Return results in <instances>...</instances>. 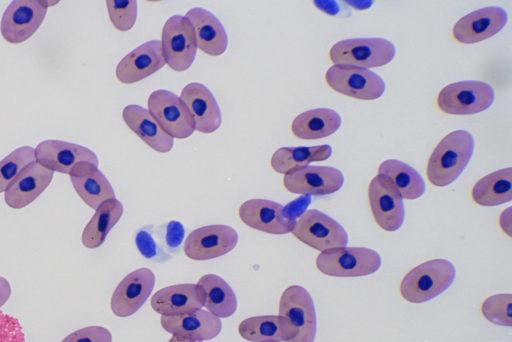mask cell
Returning a JSON list of instances; mask_svg holds the SVG:
<instances>
[{"label": "cell", "mask_w": 512, "mask_h": 342, "mask_svg": "<svg viewBox=\"0 0 512 342\" xmlns=\"http://www.w3.org/2000/svg\"><path fill=\"white\" fill-rule=\"evenodd\" d=\"M474 151V138L466 130L447 134L435 147L427 164L426 175L431 184L445 187L465 170Z\"/></svg>", "instance_id": "1"}, {"label": "cell", "mask_w": 512, "mask_h": 342, "mask_svg": "<svg viewBox=\"0 0 512 342\" xmlns=\"http://www.w3.org/2000/svg\"><path fill=\"white\" fill-rule=\"evenodd\" d=\"M456 268L448 259L425 261L411 269L400 283V294L410 303H424L445 292L455 281Z\"/></svg>", "instance_id": "2"}, {"label": "cell", "mask_w": 512, "mask_h": 342, "mask_svg": "<svg viewBox=\"0 0 512 342\" xmlns=\"http://www.w3.org/2000/svg\"><path fill=\"white\" fill-rule=\"evenodd\" d=\"M382 265L380 254L368 247H338L321 252L317 269L331 277H363L376 273Z\"/></svg>", "instance_id": "3"}, {"label": "cell", "mask_w": 512, "mask_h": 342, "mask_svg": "<svg viewBox=\"0 0 512 342\" xmlns=\"http://www.w3.org/2000/svg\"><path fill=\"white\" fill-rule=\"evenodd\" d=\"M396 54L394 44L381 37L350 38L336 42L329 51L334 65L373 68L387 65Z\"/></svg>", "instance_id": "4"}, {"label": "cell", "mask_w": 512, "mask_h": 342, "mask_svg": "<svg viewBox=\"0 0 512 342\" xmlns=\"http://www.w3.org/2000/svg\"><path fill=\"white\" fill-rule=\"evenodd\" d=\"M291 233L302 243L321 252L348 244L344 227L318 209H309L299 215Z\"/></svg>", "instance_id": "5"}, {"label": "cell", "mask_w": 512, "mask_h": 342, "mask_svg": "<svg viewBox=\"0 0 512 342\" xmlns=\"http://www.w3.org/2000/svg\"><path fill=\"white\" fill-rule=\"evenodd\" d=\"M161 48L166 64L174 71L183 72L193 64L197 43L191 22L183 15H172L164 23Z\"/></svg>", "instance_id": "6"}, {"label": "cell", "mask_w": 512, "mask_h": 342, "mask_svg": "<svg viewBox=\"0 0 512 342\" xmlns=\"http://www.w3.org/2000/svg\"><path fill=\"white\" fill-rule=\"evenodd\" d=\"M495 91L482 81H459L446 85L438 94L441 111L452 115H471L488 109L494 102Z\"/></svg>", "instance_id": "7"}, {"label": "cell", "mask_w": 512, "mask_h": 342, "mask_svg": "<svg viewBox=\"0 0 512 342\" xmlns=\"http://www.w3.org/2000/svg\"><path fill=\"white\" fill-rule=\"evenodd\" d=\"M326 83L334 91L361 100H376L385 92L384 80L366 68L333 65L325 73Z\"/></svg>", "instance_id": "8"}, {"label": "cell", "mask_w": 512, "mask_h": 342, "mask_svg": "<svg viewBox=\"0 0 512 342\" xmlns=\"http://www.w3.org/2000/svg\"><path fill=\"white\" fill-rule=\"evenodd\" d=\"M279 315L284 317L296 335L291 342H314L317 316L314 301L308 290L299 285L287 287L279 301Z\"/></svg>", "instance_id": "9"}, {"label": "cell", "mask_w": 512, "mask_h": 342, "mask_svg": "<svg viewBox=\"0 0 512 342\" xmlns=\"http://www.w3.org/2000/svg\"><path fill=\"white\" fill-rule=\"evenodd\" d=\"M49 2L40 0H13L6 7L0 22L5 41L19 44L28 40L44 21Z\"/></svg>", "instance_id": "10"}, {"label": "cell", "mask_w": 512, "mask_h": 342, "mask_svg": "<svg viewBox=\"0 0 512 342\" xmlns=\"http://www.w3.org/2000/svg\"><path fill=\"white\" fill-rule=\"evenodd\" d=\"M148 111L159 126L172 138L185 139L194 133L190 112L179 96L165 89L151 92Z\"/></svg>", "instance_id": "11"}, {"label": "cell", "mask_w": 512, "mask_h": 342, "mask_svg": "<svg viewBox=\"0 0 512 342\" xmlns=\"http://www.w3.org/2000/svg\"><path fill=\"white\" fill-rule=\"evenodd\" d=\"M238 243L237 231L228 225H207L193 230L184 242L185 255L196 261H206L232 251Z\"/></svg>", "instance_id": "12"}, {"label": "cell", "mask_w": 512, "mask_h": 342, "mask_svg": "<svg viewBox=\"0 0 512 342\" xmlns=\"http://www.w3.org/2000/svg\"><path fill=\"white\" fill-rule=\"evenodd\" d=\"M283 184L294 194L329 195L343 186L344 175L335 167L307 165L285 174Z\"/></svg>", "instance_id": "13"}, {"label": "cell", "mask_w": 512, "mask_h": 342, "mask_svg": "<svg viewBox=\"0 0 512 342\" xmlns=\"http://www.w3.org/2000/svg\"><path fill=\"white\" fill-rule=\"evenodd\" d=\"M156 278L149 268H139L126 275L114 290L110 307L117 317L135 314L153 291Z\"/></svg>", "instance_id": "14"}, {"label": "cell", "mask_w": 512, "mask_h": 342, "mask_svg": "<svg viewBox=\"0 0 512 342\" xmlns=\"http://www.w3.org/2000/svg\"><path fill=\"white\" fill-rule=\"evenodd\" d=\"M508 14L499 6H488L460 18L452 30L453 38L462 44H473L499 33L507 24Z\"/></svg>", "instance_id": "15"}, {"label": "cell", "mask_w": 512, "mask_h": 342, "mask_svg": "<svg viewBox=\"0 0 512 342\" xmlns=\"http://www.w3.org/2000/svg\"><path fill=\"white\" fill-rule=\"evenodd\" d=\"M368 197L375 222L388 232L399 230L405 220L403 199L380 175L369 183Z\"/></svg>", "instance_id": "16"}, {"label": "cell", "mask_w": 512, "mask_h": 342, "mask_svg": "<svg viewBox=\"0 0 512 342\" xmlns=\"http://www.w3.org/2000/svg\"><path fill=\"white\" fill-rule=\"evenodd\" d=\"M34 151L36 161L53 172L69 175L80 163L99 165L98 157L91 149L67 141L44 140Z\"/></svg>", "instance_id": "17"}, {"label": "cell", "mask_w": 512, "mask_h": 342, "mask_svg": "<svg viewBox=\"0 0 512 342\" xmlns=\"http://www.w3.org/2000/svg\"><path fill=\"white\" fill-rule=\"evenodd\" d=\"M238 214L247 226L273 235L290 233L295 223L283 205L268 199H249L240 205Z\"/></svg>", "instance_id": "18"}, {"label": "cell", "mask_w": 512, "mask_h": 342, "mask_svg": "<svg viewBox=\"0 0 512 342\" xmlns=\"http://www.w3.org/2000/svg\"><path fill=\"white\" fill-rule=\"evenodd\" d=\"M180 99L188 108L194 123V130L210 134L219 129L222 114L212 91L199 82L188 83L180 93Z\"/></svg>", "instance_id": "19"}, {"label": "cell", "mask_w": 512, "mask_h": 342, "mask_svg": "<svg viewBox=\"0 0 512 342\" xmlns=\"http://www.w3.org/2000/svg\"><path fill=\"white\" fill-rule=\"evenodd\" d=\"M166 65L161 41L150 40L126 54L115 69L118 81L123 84L139 82Z\"/></svg>", "instance_id": "20"}, {"label": "cell", "mask_w": 512, "mask_h": 342, "mask_svg": "<svg viewBox=\"0 0 512 342\" xmlns=\"http://www.w3.org/2000/svg\"><path fill=\"white\" fill-rule=\"evenodd\" d=\"M54 172L37 161L27 165L6 189L5 203L22 209L38 198L50 185Z\"/></svg>", "instance_id": "21"}, {"label": "cell", "mask_w": 512, "mask_h": 342, "mask_svg": "<svg viewBox=\"0 0 512 342\" xmlns=\"http://www.w3.org/2000/svg\"><path fill=\"white\" fill-rule=\"evenodd\" d=\"M160 323L162 328L172 336L201 342L215 338L222 330L220 318L203 309L181 315H161Z\"/></svg>", "instance_id": "22"}, {"label": "cell", "mask_w": 512, "mask_h": 342, "mask_svg": "<svg viewBox=\"0 0 512 342\" xmlns=\"http://www.w3.org/2000/svg\"><path fill=\"white\" fill-rule=\"evenodd\" d=\"M150 305L164 316L181 315L202 309L204 292L197 284H175L159 289L151 297Z\"/></svg>", "instance_id": "23"}, {"label": "cell", "mask_w": 512, "mask_h": 342, "mask_svg": "<svg viewBox=\"0 0 512 342\" xmlns=\"http://www.w3.org/2000/svg\"><path fill=\"white\" fill-rule=\"evenodd\" d=\"M69 176L79 197L94 210L103 202L116 198L111 183L95 164L80 163Z\"/></svg>", "instance_id": "24"}, {"label": "cell", "mask_w": 512, "mask_h": 342, "mask_svg": "<svg viewBox=\"0 0 512 342\" xmlns=\"http://www.w3.org/2000/svg\"><path fill=\"white\" fill-rule=\"evenodd\" d=\"M184 16L191 22L197 48L202 52L219 56L227 50V32L214 13L202 7H193Z\"/></svg>", "instance_id": "25"}, {"label": "cell", "mask_w": 512, "mask_h": 342, "mask_svg": "<svg viewBox=\"0 0 512 342\" xmlns=\"http://www.w3.org/2000/svg\"><path fill=\"white\" fill-rule=\"evenodd\" d=\"M122 118L129 129L153 150L160 153L172 150L174 138L159 126L148 109L136 104L127 105Z\"/></svg>", "instance_id": "26"}, {"label": "cell", "mask_w": 512, "mask_h": 342, "mask_svg": "<svg viewBox=\"0 0 512 342\" xmlns=\"http://www.w3.org/2000/svg\"><path fill=\"white\" fill-rule=\"evenodd\" d=\"M240 336L250 342H291L296 333L280 315L253 316L238 326Z\"/></svg>", "instance_id": "27"}, {"label": "cell", "mask_w": 512, "mask_h": 342, "mask_svg": "<svg viewBox=\"0 0 512 342\" xmlns=\"http://www.w3.org/2000/svg\"><path fill=\"white\" fill-rule=\"evenodd\" d=\"M341 124L342 118L335 110L316 108L296 116L291 124V131L297 138L313 140L334 134Z\"/></svg>", "instance_id": "28"}, {"label": "cell", "mask_w": 512, "mask_h": 342, "mask_svg": "<svg viewBox=\"0 0 512 342\" xmlns=\"http://www.w3.org/2000/svg\"><path fill=\"white\" fill-rule=\"evenodd\" d=\"M378 175L383 177L402 199L415 200L425 192V183L420 173L400 160L383 161L378 167Z\"/></svg>", "instance_id": "29"}, {"label": "cell", "mask_w": 512, "mask_h": 342, "mask_svg": "<svg viewBox=\"0 0 512 342\" xmlns=\"http://www.w3.org/2000/svg\"><path fill=\"white\" fill-rule=\"evenodd\" d=\"M473 201L480 206H497L512 200V168L494 171L481 179L471 191Z\"/></svg>", "instance_id": "30"}, {"label": "cell", "mask_w": 512, "mask_h": 342, "mask_svg": "<svg viewBox=\"0 0 512 342\" xmlns=\"http://www.w3.org/2000/svg\"><path fill=\"white\" fill-rule=\"evenodd\" d=\"M124 212L122 203L116 198L103 202L85 226L81 241L84 247H100L110 230L118 223Z\"/></svg>", "instance_id": "31"}, {"label": "cell", "mask_w": 512, "mask_h": 342, "mask_svg": "<svg viewBox=\"0 0 512 342\" xmlns=\"http://www.w3.org/2000/svg\"><path fill=\"white\" fill-rule=\"evenodd\" d=\"M197 285L204 292V307L218 318L231 317L237 310V298L231 286L216 274L202 276Z\"/></svg>", "instance_id": "32"}, {"label": "cell", "mask_w": 512, "mask_h": 342, "mask_svg": "<svg viewBox=\"0 0 512 342\" xmlns=\"http://www.w3.org/2000/svg\"><path fill=\"white\" fill-rule=\"evenodd\" d=\"M331 155L332 147L327 144L310 147H281L273 153L270 165L274 171L285 175L311 162L325 161Z\"/></svg>", "instance_id": "33"}, {"label": "cell", "mask_w": 512, "mask_h": 342, "mask_svg": "<svg viewBox=\"0 0 512 342\" xmlns=\"http://www.w3.org/2000/svg\"><path fill=\"white\" fill-rule=\"evenodd\" d=\"M36 161L31 146H22L13 150L0 161V193L5 192L19 173L30 163Z\"/></svg>", "instance_id": "34"}, {"label": "cell", "mask_w": 512, "mask_h": 342, "mask_svg": "<svg viewBox=\"0 0 512 342\" xmlns=\"http://www.w3.org/2000/svg\"><path fill=\"white\" fill-rule=\"evenodd\" d=\"M512 295L510 293L495 294L487 297L481 305L482 315L491 323L512 326Z\"/></svg>", "instance_id": "35"}, {"label": "cell", "mask_w": 512, "mask_h": 342, "mask_svg": "<svg viewBox=\"0 0 512 342\" xmlns=\"http://www.w3.org/2000/svg\"><path fill=\"white\" fill-rule=\"evenodd\" d=\"M106 7L109 19L117 30L128 31L133 28L138 14L136 0H107Z\"/></svg>", "instance_id": "36"}, {"label": "cell", "mask_w": 512, "mask_h": 342, "mask_svg": "<svg viewBox=\"0 0 512 342\" xmlns=\"http://www.w3.org/2000/svg\"><path fill=\"white\" fill-rule=\"evenodd\" d=\"M61 342H112V334L105 327L88 326L72 332Z\"/></svg>", "instance_id": "37"}, {"label": "cell", "mask_w": 512, "mask_h": 342, "mask_svg": "<svg viewBox=\"0 0 512 342\" xmlns=\"http://www.w3.org/2000/svg\"><path fill=\"white\" fill-rule=\"evenodd\" d=\"M0 342H25V335L18 319L1 310Z\"/></svg>", "instance_id": "38"}, {"label": "cell", "mask_w": 512, "mask_h": 342, "mask_svg": "<svg viewBox=\"0 0 512 342\" xmlns=\"http://www.w3.org/2000/svg\"><path fill=\"white\" fill-rule=\"evenodd\" d=\"M136 245L140 253L146 258H152L156 254V244L149 233L142 230L136 236Z\"/></svg>", "instance_id": "39"}, {"label": "cell", "mask_w": 512, "mask_h": 342, "mask_svg": "<svg viewBox=\"0 0 512 342\" xmlns=\"http://www.w3.org/2000/svg\"><path fill=\"white\" fill-rule=\"evenodd\" d=\"M184 237L183 226L177 222L172 221L167 226L166 241L170 247H177Z\"/></svg>", "instance_id": "40"}, {"label": "cell", "mask_w": 512, "mask_h": 342, "mask_svg": "<svg viewBox=\"0 0 512 342\" xmlns=\"http://www.w3.org/2000/svg\"><path fill=\"white\" fill-rule=\"evenodd\" d=\"M307 198L308 197H301L284 207L287 216L295 220V216L298 215V213L306 207L307 204L304 203H309V199Z\"/></svg>", "instance_id": "41"}, {"label": "cell", "mask_w": 512, "mask_h": 342, "mask_svg": "<svg viewBox=\"0 0 512 342\" xmlns=\"http://www.w3.org/2000/svg\"><path fill=\"white\" fill-rule=\"evenodd\" d=\"M11 286L9 281L0 276V307H2L10 298Z\"/></svg>", "instance_id": "42"}, {"label": "cell", "mask_w": 512, "mask_h": 342, "mask_svg": "<svg viewBox=\"0 0 512 342\" xmlns=\"http://www.w3.org/2000/svg\"><path fill=\"white\" fill-rule=\"evenodd\" d=\"M500 226L502 230L508 235L511 236V208H507L502 212L500 216Z\"/></svg>", "instance_id": "43"}, {"label": "cell", "mask_w": 512, "mask_h": 342, "mask_svg": "<svg viewBox=\"0 0 512 342\" xmlns=\"http://www.w3.org/2000/svg\"><path fill=\"white\" fill-rule=\"evenodd\" d=\"M168 342H201V341H196V340H192V339H188V338H184V337H180V336H172Z\"/></svg>", "instance_id": "44"}]
</instances>
